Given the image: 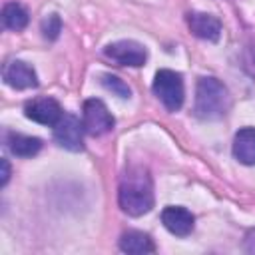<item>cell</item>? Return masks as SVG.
Segmentation results:
<instances>
[{
  "instance_id": "13",
  "label": "cell",
  "mask_w": 255,
  "mask_h": 255,
  "mask_svg": "<svg viewBox=\"0 0 255 255\" xmlns=\"http://www.w3.org/2000/svg\"><path fill=\"white\" fill-rule=\"evenodd\" d=\"M120 249L131 255H143V253H153L155 245L151 237L143 231H126L120 237Z\"/></svg>"
},
{
  "instance_id": "7",
  "label": "cell",
  "mask_w": 255,
  "mask_h": 255,
  "mask_svg": "<svg viewBox=\"0 0 255 255\" xmlns=\"http://www.w3.org/2000/svg\"><path fill=\"white\" fill-rule=\"evenodd\" d=\"M24 114H26L28 120H32L36 124H42V126H56L60 122V118L64 116L60 104L54 98H48V96L34 98L30 102H26Z\"/></svg>"
},
{
  "instance_id": "14",
  "label": "cell",
  "mask_w": 255,
  "mask_h": 255,
  "mask_svg": "<svg viewBox=\"0 0 255 255\" xmlns=\"http://www.w3.org/2000/svg\"><path fill=\"white\" fill-rule=\"evenodd\" d=\"M2 24L4 28L8 30H14V32H20L28 26V12L22 4L18 2H8L4 4L2 8Z\"/></svg>"
},
{
  "instance_id": "4",
  "label": "cell",
  "mask_w": 255,
  "mask_h": 255,
  "mask_svg": "<svg viewBox=\"0 0 255 255\" xmlns=\"http://www.w3.org/2000/svg\"><path fill=\"white\" fill-rule=\"evenodd\" d=\"M82 124H84V129L86 133L98 137V135H104L108 131H112L116 120L114 116L110 114V110L106 108V104L98 98H90L84 102V108H82Z\"/></svg>"
},
{
  "instance_id": "1",
  "label": "cell",
  "mask_w": 255,
  "mask_h": 255,
  "mask_svg": "<svg viewBox=\"0 0 255 255\" xmlns=\"http://www.w3.org/2000/svg\"><path fill=\"white\" fill-rule=\"evenodd\" d=\"M118 203L124 213L139 217L153 207V181L143 165H129L118 187Z\"/></svg>"
},
{
  "instance_id": "12",
  "label": "cell",
  "mask_w": 255,
  "mask_h": 255,
  "mask_svg": "<svg viewBox=\"0 0 255 255\" xmlns=\"http://www.w3.org/2000/svg\"><path fill=\"white\" fill-rule=\"evenodd\" d=\"M6 145H8V149L16 157H32V155H36L42 149V139L40 137H32V135L10 131L6 135Z\"/></svg>"
},
{
  "instance_id": "9",
  "label": "cell",
  "mask_w": 255,
  "mask_h": 255,
  "mask_svg": "<svg viewBox=\"0 0 255 255\" xmlns=\"http://www.w3.org/2000/svg\"><path fill=\"white\" fill-rule=\"evenodd\" d=\"M2 76H4V82L14 90H28V88L38 86V76H36L34 68L22 60H14V62L6 64Z\"/></svg>"
},
{
  "instance_id": "8",
  "label": "cell",
  "mask_w": 255,
  "mask_h": 255,
  "mask_svg": "<svg viewBox=\"0 0 255 255\" xmlns=\"http://www.w3.org/2000/svg\"><path fill=\"white\" fill-rule=\"evenodd\" d=\"M161 223L165 225V229L177 237H185L193 231L195 225V217L189 209L181 207V205H167L161 211Z\"/></svg>"
},
{
  "instance_id": "18",
  "label": "cell",
  "mask_w": 255,
  "mask_h": 255,
  "mask_svg": "<svg viewBox=\"0 0 255 255\" xmlns=\"http://www.w3.org/2000/svg\"><path fill=\"white\" fill-rule=\"evenodd\" d=\"M2 179H0V185L4 187L6 183H8V179H10V165H8V159L6 157H2Z\"/></svg>"
},
{
  "instance_id": "2",
  "label": "cell",
  "mask_w": 255,
  "mask_h": 255,
  "mask_svg": "<svg viewBox=\"0 0 255 255\" xmlns=\"http://www.w3.org/2000/svg\"><path fill=\"white\" fill-rule=\"evenodd\" d=\"M229 106H231L229 92L217 78L203 76L197 80L193 114L199 120H219L227 114Z\"/></svg>"
},
{
  "instance_id": "11",
  "label": "cell",
  "mask_w": 255,
  "mask_h": 255,
  "mask_svg": "<svg viewBox=\"0 0 255 255\" xmlns=\"http://www.w3.org/2000/svg\"><path fill=\"white\" fill-rule=\"evenodd\" d=\"M233 155L243 165H255V128H241L235 133Z\"/></svg>"
},
{
  "instance_id": "6",
  "label": "cell",
  "mask_w": 255,
  "mask_h": 255,
  "mask_svg": "<svg viewBox=\"0 0 255 255\" xmlns=\"http://www.w3.org/2000/svg\"><path fill=\"white\" fill-rule=\"evenodd\" d=\"M104 56L116 62L118 66H131V68L143 66L147 60L145 48L133 40H120V42L108 44L104 48Z\"/></svg>"
},
{
  "instance_id": "15",
  "label": "cell",
  "mask_w": 255,
  "mask_h": 255,
  "mask_svg": "<svg viewBox=\"0 0 255 255\" xmlns=\"http://www.w3.org/2000/svg\"><path fill=\"white\" fill-rule=\"evenodd\" d=\"M102 86H104L108 92L116 94L118 98L128 100V98L131 96L129 86H128V84H126L122 78H118V76H112V74H102Z\"/></svg>"
},
{
  "instance_id": "5",
  "label": "cell",
  "mask_w": 255,
  "mask_h": 255,
  "mask_svg": "<svg viewBox=\"0 0 255 255\" xmlns=\"http://www.w3.org/2000/svg\"><path fill=\"white\" fill-rule=\"evenodd\" d=\"M84 124L74 114H64L60 122L54 126V139L60 147L68 151L84 149Z\"/></svg>"
},
{
  "instance_id": "17",
  "label": "cell",
  "mask_w": 255,
  "mask_h": 255,
  "mask_svg": "<svg viewBox=\"0 0 255 255\" xmlns=\"http://www.w3.org/2000/svg\"><path fill=\"white\" fill-rule=\"evenodd\" d=\"M245 251L247 253H255V229H251L247 235H245V243H243Z\"/></svg>"
},
{
  "instance_id": "16",
  "label": "cell",
  "mask_w": 255,
  "mask_h": 255,
  "mask_svg": "<svg viewBox=\"0 0 255 255\" xmlns=\"http://www.w3.org/2000/svg\"><path fill=\"white\" fill-rule=\"evenodd\" d=\"M60 32H62V20H60L58 14H50L48 18L42 20V34H44V38L56 40L60 36Z\"/></svg>"
},
{
  "instance_id": "10",
  "label": "cell",
  "mask_w": 255,
  "mask_h": 255,
  "mask_svg": "<svg viewBox=\"0 0 255 255\" xmlns=\"http://www.w3.org/2000/svg\"><path fill=\"white\" fill-rule=\"evenodd\" d=\"M187 26L193 36H197L201 40H209V42H215L221 34V22L215 16L205 14V12H189Z\"/></svg>"
},
{
  "instance_id": "3",
  "label": "cell",
  "mask_w": 255,
  "mask_h": 255,
  "mask_svg": "<svg viewBox=\"0 0 255 255\" xmlns=\"http://www.w3.org/2000/svg\"><path fill=\"white\" fill-rule=\"evenodd\" d=\"M153 94L169 112H177L183 106V98H185L181 74L173 70H159L153 80Z\"/></svg>"
}]
</instances>
